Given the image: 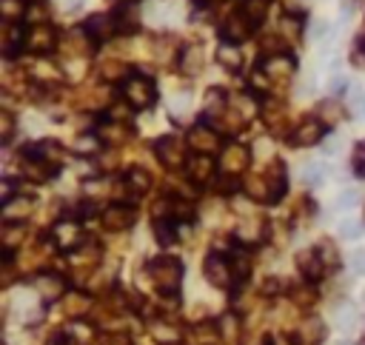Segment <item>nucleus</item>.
<instances>
[{"mask_svg":"<svg viewBox=\"0 0 365 345\" xmlns=\"http://www.w3.org/2000/svg\"><path fill=\"white\" fill-rule=\"evenodd\" d=\"M323 129H326L323 120H305V123L297 129V134L291 137V143H294V146H314V143H320L323 134H326Z\"/></svg>","mask_w":365,"mask_h":345,"instance_id":"obj_6","label":"nucleus"},{"mask_svg":"<svg viewBox=\"0 0 365 345\" xmlns=\"http://www.w3.org/2000/svg\"><path fill=\"white\" fill-rule=\"evenodd\" d=\"M331 91H337V95H339V91H348V80L346 77H334L331 80Z\"/></svg>","mask_w":365,"mask_h":345,"instance_id":"obj_41","label":"nucleus"},{"mask_svg":"<svg viewBox=\"0 0 365 345\" xmlns=\"http://www.w3.org/2000/svg\"><path fill=\"white\" fill-rule=\"evenodd\" d=\"M66 311L71 317H80V314L89 311V300H86V297H80V294H71L69 300H66Z\"/></svg>","mask_w":365,"mask_h":345,"instance_id":"obj_24","label":"nucleus"},{"mask_svg":"<svg viewBox=\"0 0 365 345\" xmlns=\"http://www.w3.org/2000/svg\"><path fill=\"white\" fill-rule=\"evenodd\" d=\"M154 234H157V240H160L163 245L175 243V232H172V223H168V220H160V223L154 225Z\"/></svg>","mask_w":365,"mask_h":345,"instance_id":"obj_27","label":"nucleus"},{"mask_svg":"<svg viewBox=\"0 0 365 345\" xmlns=\"http://www.w3.org/2000/svg\"><path fill=\"white\" fill-rule=\"evenodd\" d=\"M211 174H214V160L208 154H194L188 160V177L191 180L206 183V180H211Z\"/></svg>","mask_w":365,"mask_h":345,"instance_id":"obj_8","label":"nucleus"},{"mask_svg":"<svg viewBox=\"0 0 365 345\" xmlns=\"http://www.w3.org/2000/svg\"><path fill=\"white\" fill-rule=\"evenodd\" d=\"M188 143H191V149H197V154H208L220 146V137H217V131H211V129L197 126V129L188 131Z\"/></svg>","mask_w":365,"mask_h":345,"instance_id":"obj_7","label":"nucleus"},{"mask_svg":"<svg viewBox=\"0 0 365 345\" xmlns=\"http://www.w3.org/2000/svg\"><path fill=\"white\" fill-rule=\"evenodd\" d=\"M152 280L163 294H175L183 283V265L175 257H160L152 263Z\"/></svg>","mask_w":365,"mask_h":345,"instance_id":"obj_1","label":"nucleus"},{"mask_svg":"<svg viewBox=\"0 0 365 345\" xmlns=\"http://www.w3.org/2000/svg\"><path fill=\"white\" fill-rule=\"evenodd\" d=\"M157 157L163 160L168 169H180L186 163V143H183V137H177V134L163 137V140L157 143Z\"/></svg>","mask_w":365,"mask_h":345,"instance_id":"obj_4","label":"nucleus"},{"mask_svg":"<svg viewBox=\"0 0 365 345\" xmlns=\"http://www.w3.org/2000/svg\"><path fill=\"white\" fill-rule=\"evenodd\" d=\"M339 118H343V109H339L334 100H326V103L320 106V120H323L326 126H334Z\"/></svg>","mask_w":365,"mask_h":345,"instance_id":"obj_23","label":"nucleus"},{"mask_svg":"<svg viewBox=\"0 0 365 345\" xmlns=\"http://www.w3.org/2000/svg\"><path fill=\"white\" fill-rule=\"evenodd\" d=\"M265 9H269V0H249V3H246V9H242V17L251 23V29L262 23Z\"/></svg>","mask_w":365,"mask_h":345,"instance_id":"obj_20","label":"nucleus"},{"mask_svg":"<svg viewBox=\"0 0 365 345\" xmlns=\"http://www.w3.org/2000/svg\"><path fill=\"white\" fill-rule=\"evenodd\" d=\"M249 32H251V23L242 17V15H234L231 17V23L226 26V37L231 40V43H240V40H246L249 37Z\"/></svg>","mask_w":365,"mask_h":345,"instance_id":"obj_19","label":"nucleus"},{"mask_svg":"<svg viewBox=\"0 0 365 345\" xmlns=\"http://www.w3.org/2000/svg\"><path fill=\"white\" fill-rule=\"evenodd\" d=\"M203 274H206V280H208L211 286H217V288H226V286H231V280H234L231 260H226V257H220V254L206 257Z\"/></svg>","mask_w":365,"mask_h":345,"instance_id":"obj_3","label":"nucleus"},{"mask_svg":"<svg viewBox=\"0 0 365 345\" xmlns=\"http://www.w3.org/2000/svg\"><path fill=\"white\" fill-rule=\"evenodd\" d=\"M23 0H0V15L6 17V23H15L23 17Z\"/></svg>","mask_w":365,"mask_h":345,"instance_id":"obj_22","label":"nucleus"},{"mask_svg":"<svg viewBox=\"0 0 365 345\" xmlns=\"http://www.w3.org/2000/svg\"><path fill=\"white\" fill-rule=\"evenodd\" d=\"M37 291L43 300H57V297L66 291V283L60 277H55V274H46V277L37 280Z\"/></svg>","mask_w":365,"mask_h":345,"instance_id":"obj_14","label":"nucleus"},{"mask_svg":"<svg viewBox=\"0 0 365 345\" xmlns=\"http://www.w3.org/2000/svg\"><path fill=\"white\" fill-rule=\"evenodd\" d=\"M100 345H132V342H129L126 334H106V337L100 339Z\"/></svg>","mask_w":365,"mask_h":345,"instance_id":"obj_36","label":"nucleus"},{"mask_svg":"<svg viewBox=\"0 0 365 345\" xmlns=\"http://www.w3.org/2000/svg\"><path fill=\"white\" fill-rule=\"evenodd\" d=\"M26 46L32 52H48L55 46V32L48 29V26H35L26 37Z\"/></svg>","mask_w":365,"mask_h":345,"instance_id":"obj_11","label":"nucleus"},{"mask_svg":"<svg viewBox=\"0 0 365 345\" xmlns=\"http://www.w3.org/2000/svg\"><path fill=\"white\" fill-rule=\"evenodd\" d=\"M46 345H69V337H63V334H55V337L48 339Z\"/></svg>","mask_w":365,"mask_h":345,"instance_id":"obj_42","label":"nucleus"},{"mask_svg":"<svg viewBox=\"0 0 365 345\" xmlns=\"http://www.w3.org/2000/svg\"><path fill=\"white\" fill-rule=\"evenodd\" d=\"M351 268H354L357 274L365 271V251H354V254H351Z\"/></svg>","mask_w":365,"mask_h":345,"instance_id":"obj_38","label":"nucleus"},{"mask_svg":"<svg viewBox=\"0 0 365 345\" xmlns=\"http://www.w3.org/2000/svg\"><path fill=\"white\" fill-rule=\"evenodd\" d=\"M126 72V66L123 63H117V60H112L109 66H103V75L112 80V77H120V75H123Z\"/></svg>","mask_w":365,"mask_h":345,"instance_id":"obj_33","label":"nucleus"},{"mask_svg":"<svg viewBox=\"0 0 365 345\" xmlns=\"http://www.w3.org/2000/svg\"><path fill=\"white\" fill-rule=\"evenodd\" d=\"M126 189H129L132 194H145V192L152 189V177H149V171L132 169L129 177H126Z\"/></svg>","mask_w":365,"mask_h":345,"instance_id":"obj_18","label":"nucleus"},{"mask_svg":"<svg viewBox=\"0 0 365 345\" xmlns=\"http://www.w3.org/2000/svg\"><path fill=\"white\" fill-rule=\"evenodd\" d=\"M339 234H343L346 240H357L362 234V225L357 220H343V223H339Z\"/></svg>","mask_w":365,"mask_h":345,"instance_id":"obj_28","label":"nucleus"},{"mask_svg":"<svg viewBox=\"0 0 365 345\" xmlns=\"http://www.w3.org/2000/svg\"><path fill=\"white\" fill-rule=\"evenodd\" d=\"M280 291V283L277 280H269V283H265V294H277Z\"/></svg>","mask_w":365,"mask_h":345,"instance_id":"obj_43","label":"nucleus"},{"mask_svg":"<svg viewBox=\"0 0 365 345\" xmlns=\"http://www.w3.org/2000/svg\"><path fill=\"white\" fill-rule=\"evenodd\" d=\"M23 237V228H15L12 223H6V232H3V245L6 248H15V243Z\"/></svg>","mask_w":365,"mask_h":345,"instance_id":"obj_31","label":"nucleus"},{"mask_svg":"<svg viewBox=\"0 0 365 345\" xmlns=\"http://www.w3.org/2000/svg\"><path fill=\"white\" fill-rule=\"evenodd\" d=\"M123 97L134 106V109H145V106H152L157 100V88L149 77H143V75H132L126 77L123 83Z\"/></svg>","mask_w":365,"mask_h":345,"instance_id":"obj_2","label":"nucleus"},{"mask_svg":"<svg viewBox=\"0 0 365 345\" xmlns=\"http://www.w3.org/2000/svg\"><path fill=\"white\" fill-rule=\"evenodd\" d=\"M337 323H339V326H351V323H354V308H351V306L339 308V311H337Z\"/></svg>","mask_w":365,"mask_h":345,"instance_id":"obj_34","label":"nucleus"},{"mask_svg":"<svg viewBox=\"0 0 365 345\" xmlns=\"http://www.w3.org/2000/svg\"><path fill=\"white\" fill-rule=\"evenodd\" d=\"M265 72H269V77L274 80H288L291 75H294V63H291V57H271L269 63H265Z\"/></svg>","mask_w":365,"mask_h":345,"instance_id":"obj_16","label":"nucleus"},{"mask_svg":"<svg viewBox=\"0 0 365 345\" xmlns=\"http://www.w3.org/2000/svg\"><path fill=\"white\" fill-rule=\"evenodd\" d=\"M357 171L365 177V146H357Z\"/></svg>","mask_w":365,"mask_h":345,"instance_id":"obj_40","label":"nucleus"},{"mask_svg":"<svg viewBox=\"0 0 365 345\" xmlns=\"http://www.w3.org/2000/svg\"><path fill=\"white\" fill-rule=\"evenodd\" d=\"M0 123H3V140H9V137H12V114L3 111V114H0Z\"/></svg>","mask_w":365,"mask_h":345,"instance_id":"obj_39","label":"nucleus"},{"mask_svg":"<svg viewBox=\"0 0 365 345\" xmlns=\"http://www.w3.org/2000/svg\"><path fill=\"white\" fill-rule=\"evenodd\" d=\"M220 63L229 66V68H237V63H240V52L234 49V46L223 43V46H220Z\"/></svg>","mask_w":365,"mask_h":345,"instance_id":"obj_25","label":"nucleus"},{"mask_svg":"<svg viewBox=\"0 0 365 345\" xmlns=\"http://www.w3.org/2000/svg\"><path fill=\"white\" fill-rule=\"evenodd\" d=\"M231 268H234V277H246V274H249V254H246V251H237V254H234V260H231Z\"/></svg>","mask_w":365,"mask_h":345,"instance_id":"obj_26","label":"nucleus"},{"mask_svg":"<svg viewBox=\"0 0 365 345\" xmlns=\"http://www.w3.org/2000/svg\"><path fill=\"white\" fill-rule=\"evenodd\" d=\"M220 166H223L229 174L242 171V169L249 166V151H246V149H240V146L226 149V154H223V160H220Z\"/></svg>","mask_w":365,"mask_h":345,"instance_id":"obj_12","label":"nucleus"},{"mask_svg":"<svg viewBox=\"0 0 365 345\" xmlns=\"http://www.w3.org/2000/svg\"><path fill=\"white\" fill-rule=\"evenodd\" d=\"M89 35H91V40H109L112 35H114V29H117V20H112V17H106V15H94L91 20H89Z\"/></svg>","mask_w":365,"mask_h":345,"instance_id":"obj_10","label":"nucleus"},{"mask_svg":"<svg viewBox=\"0 0 365 345\" xmlns=\"http://www.w3.org/2000/svg\"><path fill=\"white\" fill-rule=\"evenodd\" d=\"M223 334H226V339L237 342V319H234V317H229L226 323H223Z\"/></svg>","mask_w":365,"mask_h":345,"instance_id":"obj_37","label":"nucleus"},{"mask_svg":"<svg viewBox=\"0 0 365 345\" xmlns=\"http://www.w3.org/2000/svg\"><path fill=\"white\" fill-rule=\"evenodd\" d=\"M297 265H300V271L305 274L308 280H320L323 277V268H326V263L320 260L317 251H303V254L297 257Z\"/></svg>","mask_w":365,"mask_h":345,"instance_id":"obj_9","label":"nucleus"},{"mask_svg":"<svg viewBox=\"0 0 365 345\" xmlns=\"http://www.w3.org/2000/svg\"><path fill=\"white\" fill-rule=\"evenodd\" d=\"M337 205H339V209H351V205H357V192L354 189L343 192V194L337 197Z\"/></svg>","mask_w":365,"mask_h":345,"instance_id":"obj_32","label":"nucleus"},{"mask_svg":"<svg viewBox=\"0 0 365 345\" xmlns=\"http://www.w3.org/2000/svg\"><path fill=\"white\" fill-rule=\"evenodd\" d=\"M29 212H32V200H29V197H15V200H6V203H3V220H6V223L23 220Z\"/></svg>","mask_w":365,"mask_h":345,"instance_id":"obj_13","label":"nucleus"},{"mask_svg":"<svg viewBox=\"0 0 365 345\" xmlns=\"http://www.w3.org/2000/svg\"><path fill=\"white\" fill-rule=\"evenodd\" d=\"M351 109L359 114L365 109V95H362V88H351Z\"/></svg>","mask_w":365,"mask_h":345,"instance_id":"obj_35","label":"nucleus"},{"mask_svg":"<svg viewBox=\"0 0 365 345\" xmlns=\"http://www.w3.org/2000/svg\"><path fill=\"white\" fill-rule=\"evenodd\" d=\"M300 337H303L305 342H320V339L326 337V328H323V323H320L317 317H311V319H305V323H303Z\"/></svg>","mask_w":365,"mask_h":345,"instance_id":"obj_21","label":"nucleus"},{"mask_svg":"<svg viewBox=\"0 0 365 345\" xmlns=\"http://www.w3.org/2000/svg\"><path fill=\"white\" fill-rule=\"evenodd\" d=\"M317 254H320V260H323L328 268H334V265H337V251H334V245H331V243H320V245H317Z\"/></svg>","mask_w":365,"mask_h":345,"instance_id":"obj_30","label":"nucleus"},{"mask_svg":"<svg viewBox=\"0 0 365 345\" xmlns=\"http://www.w3.org/2000/svg\"><path fill=\"white\" fill-rule=\"evenodd\" d=\"M172 345H177V342H172Z\"/></svg>","mask_w":365,"mask_h":345,"instance_id":"obj_44","label":"nucleus"},{"mask_svg":"<svg viewBox=\"0 0 365 345\" xmlns=\"http://www.w3.org/2000/svg\"><path fill=\"white\" fill-rule=\"evenodd\" d=\"M180 60H183L180 66H183V72H186V75H197L200 68H203V63H206V52L200 49V46H188Z\"/></svg>","mask_w":365,"mask_h":345,"instance_id":"obj_15","label":"nucleus"},{"mask_svg":"<svg viewBox=\"0 0 365 345\" xmlns=\"http://www.w3.org/2000/svg\"><path fill=\"white\" fill-rule=\"evenodd\" d=\"M326 171H328V169H326V163H308L303 174H305V180H308V183H320V180L326 177Z\"/></svg>","mask_w":365,"mask_h":345,"instance_id":"obj_29","label":"nucleus"},{"mask_svg":"<svg viewBox=\"0 0 365 345\" xmlns=\"http://www.w3.org/2000/svg\"><path fill=\"white\" fill-rule=\"evenodd\" d=\"M55 240L60 248H78V240H80V232L75 223H60L55 228Z\"/></svg>","mask_w":365,"mask_h":345,"instance_id":"obj_17","label":"nucleus"},{"mask_svg":"<svg viewBox=\"0 0 365 345\" xmlns=\"http://www.w3.org/2000/svg\"><path fill=\"white\" fill-rule=\"evenodd\" d=\"M103 223L109 228H114V232H123V228H129V225L137 223V212L132 209V205L117 203V205H109V209L103 212Z\"/></svg>","mask_w":365,"mask_h":345,"instance_id":"obj_5","label":"nucleus"}]
</instances>
